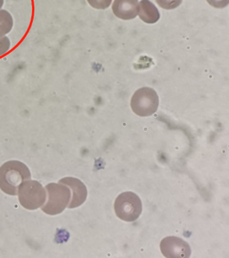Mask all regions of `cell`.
Wrapping results in <instances>:
<instances>
[{
  "mask_svg": "<svg viewBox=\"0 0 229 258\" xmlns=\"http://www.w3.org/2000/svg\"><path fill=\"white\" fill-rule=\"evenodd\" d=\"M11 48V42L9 37H0V57L5 55Z\"/></svg>",
  "mask_w": 229,
  "mask_h": 258,
  "instance_id": "cell-13",
  "label": "cell"
},
{
  "mask_svg": "<svg viewBox=\"0 0 229 258\" xmlns=\"http://www.w3.org/2000/svg\"><path fill=\"white\" fill-rule=\"evenodd\" d=\"M18 194L22 206L29 210L42 207L46 201V190L37 181H25L19 186Z\"/></svg>",
  "mask_w": 229,
  "mask_h": 258,
  "instance_id": "cell-5",
  "label": "cell"
},
{
  "mask_svg": "<svg viewBox=\"0 0 229 258\" xmlns=\"http://www.w3.org/2000/svg\"><path fill=\"white\" fill-rule=\"evenodd\" d=\"M159 7L164 10H170L177 8L183 2V0H156Z\"/></svg>",
  "mask_w": 229,
  "mask_h": 258,
  "instance_id": "cell-11",
  "label": "cell"
},
{
  "mask_svg": "<svg viewBox=\"0 0 229 258\" xmlns=\"http://www.w3.org/2000/svg\"><path fill=\"white\" fill-rule=\"evenodd\" d=\"M159 105V97L156 91L151 88L137 90L131 100V107L136 114L149 116L157 112Z\"/></svg>",
  "mask_w": 229,
  "mask_h": 258,
  "instance_id": "cell-4",
  "label": "cell"
},
{
  "mask_svg": "<svg viewBox=\"0 0 229 258\" xmlns=\"http://www.w3.org/2000/svg\"><path fill=\"white\" fill-rule=\"evenodd\" d=\"M29 179L30 171L21 162H7L0 168V188L7 194L16 196L19 186Z\"/></svg>",
  "mask_w": 229,
  "mask_h": 258,
  "instance_id": "cell-1",
  "label": "cell"
},
{
  "mask_svg": "<svg viewBox=\"0 0 229 258\" xmlns=\"http://www.w3.org/2000/svg\"><path fill=\"white\" fill-rule=\"evenodd\" d=\"M138 15L142 21L148 24L156 23L161 17L158 8L149 0H142L139 4Z\"/></svg>",
  "mask_w": 229,
  "mask_h": 258,
  "instance_id": "cell-9",
  "label": "cell"
},
{
  "mask_svg": "<svg viewBox=\"0 0 229 258\" xmlns=\"http://www.w3.org/2000/svg\"><path fill=\"white\" fill-rule=\"evenodd\" d=\"M114 212L122 220L127 222H135L142 212L140 198L136 193L131 191L122 193L114 202Z\"/></svg>",
  "mask_w": 229,
  "mask_h": 258,
  "instance_id": "cell-3",
  "label": "cell"
},
{
  "mask_svg": "<svg viewBox=\"0 0 229 258\" xmlns=\"http://www.w3.org/2000/svg\"><path fill=\"white\" fill-rule=\"evenodd\" d=\"M14 25L13 16L6 10H0V37L6 36L11 32Z\"/></svg>",
  "mask_w": 229,
  "mask_h": 258,
  "instance_id": "cell-10",
  "label": "cell"
},
{
  "mask_svg": "<svg viewBox=\"0 0 229 258\" xmlns=\"http://www.w3.org/2000/svg\"><path fill=\"white\" fill-rule=\"evenodd\" d=\"M47 199L42 211L50 215H58L68 206L71 190L64 184L50 183L45 187Z\"/></svg>",
  "mask_w": 229,
  "mask_h": 258,
  "instance_id": "cell-2",
  "label": "cell"
},
{
  "mask_svg": "<svg viewBox=\"0 0 229 258\" xmlns=\"http://www.w3.org/2000/svg\"><path fill=\"white\" fill-rule=\"evenodd\" d=\"M4 5V0H0V10L3 8Z\"/></svg>",
  "mask_w": 229,
  "mask_h": 258,
  "instance_id": "cell-15",
  "label": "cell"
},
{
  "mask_svg": "<svg viewBox=\"0 0 229 258\" xmlns=\"http://www.w3.org/2000/svg\"><path fill=\"white\" fill-rule=\"evenodd\" d=\"M161 250L166 257H189L191 255L188 243L174 236L165 237L161 241Z\"/></svg>",
  "mask_w": 229,
  "mask_h": 258,
  "instance_id": "cell-6",
  "label": "cell"
},
{
  "mask_svg": "<svg viewBox=\"0 0 229 258\" xmlns=\"http://www.w3.org/2000/svg\"><path fill=\"white\" fill-rule=\"evenodd\" d=\"M112 0H87L88 4L96 10H105L111 5Z\"/></svg>",
  "mask_w": 229,
  "mask_h": 258,
  "instance_id": "cell-12",
  "label": "cell"
},
{
  "mask_svg": "<svg viewBox=\"0 0 229 258\" xmlns=\"http://www.w3.org/2000/svg\"><path fill=\"white\" fill-rule=\"evenodd\" d=\"M59 182L67 185L71 190L72 200L67 206L69 209L79 207L85 203L87 197V189L86 185L78 178L67 177L60 180Z\"/></svg>",
  "mask_w": 229,
  "mask_h": 258,
  "instance_id": "cell-7",
  "label": "cell"
},
{
  "mask_svg": "<svg viewBox=\"0 0 229 258\" xmlns=\"http://www.w3.org/2000/svg\"><path fill=\"white\" fill-rule=\"evenodd\" d=\"M208 4L217 9H223L228 5L229 0H206Z\"/></svg>",
  "mask_w": 229,
  "mask_h": 258,
  "instance_id": "cell-14",
  "label": "cell"
},
{
  "mask_svg": "<svg viewBox=\"0 0 229 258\" xmlns=\"http://www.w3.org/2000/svg\"><path fill=\"white\" fill-rule=\"evenodd\" d=\"M114 16L123 20L135 19L139 13L138 0H114L112 5Z\"/></svg>",
  "mask_w": 229,
  "mask_h": 258,
  "instance_id": "cell-8",
  "label": "cell"
}]
</instances>
